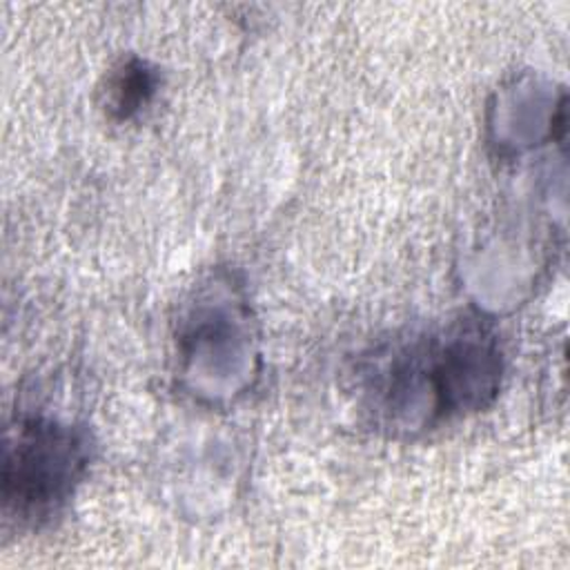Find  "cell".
Here are the masks:
<instances>
[{"label":"cell","instance_id":"6da1fadb","mask_svg":"<svg viewBox=\"0 0 570 570\" xmlns=\"http://www.w3.org/2000/svg\"><path fill=\"white\" fill-rule=\"evenodd\" d=\"M89 463L87 436L58 421L27 419L4 450L2 497L24 519L53 517L80 483Z\"/></svg>","mask_w":570,"mask_h":570},{"label":"cell","instance_id":"7a4b0ae2","mask_svg":"<svg viewBox=\"0 0 570 570\" xmlns=\"http://www.w3.org/2000/svg\"><path fill=\"white\" fill-rule=\"evenodd\" d=\"M156 89V73L145 62H127L109 82V111L118 118H129L145 107Z\"/></svg>","mask_w":570,"mask_h":570}]
</instances>
